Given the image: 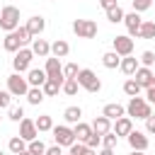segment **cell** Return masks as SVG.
Listing matches in <instances>:
<instances>
[{"label": "cell", "instance_id": "cell-45", "mask_svg": "<svg viewBox=\"0 0 155 155\" xmlns=\"http://www.w3.org/2000/svg\"><path fill=\"white\" fill-rule=\"evenodd\" d=\"M44 155H63V148H61V145H48Z\"/></svg>", "mask_w": 155, "mask_h": 155}, {"label": "cell", "instance_id": "cell-38", "mask_svg": "<svg viewBox=\"0 0 155 155\" xmlns=\"http://www.w3.org/2000/svg\"><path fill=\"white\" fill-rule=\"evenodd\" d=\"M78 70H80V68H78L75 63H65V65H63V78H65V80L78 78Z\"/></svg>", "mask_w": 155, "mask_h": 155}, {"label": "cell", "instance_id": "cell-12", "mask_svg": "<svg viewBox=\"0 0 155 155\" xmlns=\"http://www.w3.org/2000/svg\"><path fill=\"white\" fill-rule=\"evenodd\" d=\"M27 31H29V36L31 39H39L41 34H44V29H46V19L41 17V15H34V17H29L27 19Z\"/></svg>", "mask_w": 155, "mask_h": 155}, {"label": "cell", "instance_id": "cell-28", "mask_svg": "<svg viewBox=\"0 0 155 155\" xmlns=\"http://www.w3.org/2000/svg\"><path fill=\"white\" fill-rule=\"evenodd\" d=\"M138 39H155V22L143 19V24L138 29Z\"/></svg>", "mask_w": 155, "mask_h": 155}, {"label": "cell", "instance_id": "cell-48", "mask_svg": "<svg viewBox=\"0 0 155 155\" xmlns=\"http://www.w3.org/2000/svg\"><path fill=\"white\" fill-rule=\"evenodd\" d=\"M97 155H114V148H102Z\"/></svg>", "mask_w": 155, "mask_h": 155}, {"label": "cell", "instance_id": "cell-41", "mask_svg": "<svg viewBox=\"0 0 155 155\" xmlns=\"http://www.w3.org/2000/svg\"><path fill=\"white\" fill-rule=\"evenodd\" d=\"M15 31H17V36H19V41H22V46H27V44H31V41H34V39L29 36V31H27V27H17Z\"/></svg>", "mask_w": 155, "mask_h": 155}, {"label": "cell", "instance_id": "cell-30", "mask_svg": "<svg viewBox=\"0 0 155 155\" xmlns=\"http://www.w3.org/2000/svg\"><path fill=\"white\" fill-rule=\"evenodd\" d=\"M7 148H10V153H12V155H19L22 150H27V140H22L19 136H12V138H10V143H7Z\"/></svg>", "mask_w": 155, "mask_h": 155}, {"label": "cell", "instance_id": "cell-3", "mask_svg": "<svg viewBox=\"0 0 155 155\" xmlns=\"http://www.w3.org/2000/svg\"><path fill=\"white\" fill-rule=\"evenodd\" d=\"M17 27H19V7L5 5V7L0 10V29H2L5 34H10V31H15Z\"/></svg>", "mask_w": 155, "mask_h": 155}, {"label": "cell", "instance_id": "cell-5", "mask_svg": "<svg viewBox=\"0 0 155 155\" xmlns=\"http://www.w3.org/2000/svg\"><path fill=\"white\" fill-rule=\"evenodd\" d=\"M51 133H53V140H56V145H61V148H70V145L75 143L73 126H65V124H61V126H53V128H51Z\"/></svg>", "mask_w": 155, "mask_h": 155}, {"label": "cell", "instance_id": "cell-27", "mask_svg": "<svg viewBox=\"0 0 155 155\" xmlns=\"http://www.w3.org/2000/svg\"><path fill=\"white\" fill-rule=\"evenodd\" d=\"M34 126H36V131H39V133H46V131H51V128H53V119H51L48 114H41L39 119H34Z\"/></svg>", "mask_w": 155, "mask_h": 155}, {"label": "cell", "instance_id": "cell-16", "mask_svg": "<svg viewBox=\"0 0 155 155\" xmlns=\"http://www.w3.org/2000/svg\"><path fill=\"white\" fill-rule=\"evenodd\" d=\"M29 48H31V53H34V56H39V58H48V56H51V44H48L46 39H41V36H39V39H34Z\"/></svg>", "mask_w": 155, "mask_h": 155}, {"label": "cell", "instance_id": "cell-23", "mask_svg": "<svg viewBox=\"0 0 155 155\" xmlns=\"http://www.w3.org/2000/svg\"><path fill=\"white\" fill-rule=\"evenodd\" d=\"M73 133H75V140H78V143H85V140H87V136L92 133V126H90V124H85V121H78V124L73 126Z\"/></svg>", "mask_w": 155, "mask_h": 155}, {"label": "cell", "instance_id": "cell-18", "mask_svg": "<svg viewBox=\"0 0 155 155\" xmlns=\"http://www.w3.org/2000/svg\"><path fill=\"white\" fill-rule=\"evenodd\" d=\"M2 48H5L7 53H17L19 48H24V46H22V41H19V36H17V31L5 34V39H2Z\"/></svg>", "mask_w": 155, "mask_h": 155}, {"label": "cell", "instance_id": "cell-49", "mask_svg": "<svg viewBox=\"0 0 155 155\" xmlns=\"http://www.w3.org/2000/svg\"><path fill=\"white\" fill-rule=\"evenodd\" d=\"M131 155H143V153L140 150H131Z\"/></svg>", "mask_w": 155, "mask_h": 155}, {"label": "cell", "instance_id": "cell-39", "mask_svg": "<svg viewBox=\"0 0 155 155\" xmlns=\"http://www.w3.org/2000/svg\"><path fill=\"white\" fill-rule=\"evenodd\" d=\"M85 145H87V148H92V150H97V148L102 145V136H97V133L92 131V133L87 136V140H85Z\"/></svg>", "mask_w": 155, "mask_h": 155}, {"label": "cell", "instance_id": "cell-6", "mask_svg": "<svg viewBox=\"0 0 155 155\" xmlns=\"http://www.w3.org/2000/svg\"><path fill=\"white\" fill-rule=\"evenodd\" d=\"M7 92H10L12 97H27V92H29L27 78H22L19 73H12V75L7 78Z\"/></svg>", "mask_w": 155, "mask_h": 155}, {"label": "cell", "instance_id": "cell-37", "mask_svg": "<svg viewBox=\"0 0 155 155\" xmlns=\"http://www.w3.org/2000/svg\"><path fill=\"white\" fill-rule=\"evenodd\" d=\"M116 143H119V136L114 131H109V133L102 136V148H116Z\"/></svg>", "mask_w": 155, "mask_h": 155}, {"label": "cell", "instance_id": "cell-51", "mask_svg": "<svg viewBox=\"0 0 155 155\" xmlns=\"http://www.w3.org/2000/svg\"><path fill=\"white\" fill-rule=\"evenodd\" d=\"M150 87H153V90H155V78H153V82H150Z\"/></svg>", "mask_w": 155, "mask_h": 155}, {"label": "cell", "instance_id": "cell-32", "mask_svg": "<svg viewBox=\"0 0 155 155\" xmlns=\"http://www.w3.org/2000/svg\"><path fill=\"white\" fill-rule=\"evenodd\" d=\"M7 119L15 121V124H19V121L24 119V109H22L19 104H10V109H7Z\"/></svg>", "mask_w": 155, "mask_h": 155}, {"label": "cell", "instance_id": "cell-9", "mask_svg": "<svg viewBox=\"0 0 155 155\" xmlns=\"http://www.w3.org/2000/svg\"><path fill=\"white\" fill-rule=\"evenodd\" d=\"M44 73H46V78H48V80H58V82H63V80H65V78H63L61 58L48 56V58H46V65H44Z\"/></svg>", "mask_w": 155, "mask_h": 155}, {"label": "cell", "instance_id": "cell-7", "mask_svg": "<svg viewBox=\"0 0 155 155\" xmlns=\"http://www.w3.org/2000/svg\"><path fill=\"white\" fill-rule=\"evenodd\" d=\"M31 58H34V53H31V48H19L17 53H15V58H12V68H15V73H27L29 68H31Z\"/></svg>", "mask_w": 155, "mask_h": 155}, {"label": "cell", "instance_id": "cell-44", "mask_svg": "<svg viewBox=\"0 0 155 155\" xmlns=\"http://www.w3.org/2000/svg\"><path fill=\"white\" fill-rule=\"evenodd\" d=\"M145 131H148V133H155V114H150V116L145 119Z\"/></svg>", "mask_w": 155, "mask_h": 155}, {"label": "cell", "instance_id": "cell-20", "mask_svg": "<svg viewBox=\"0 0 155 155\" xmlns=\"http://www.w3.org/2000/svg\"><path fill=\"white\" fill-rule=\"evenodd\" d=\"M140 68V63H138V58H133V56H126V58H121V63H119V70L124 73V75H128V78H133V73Z\"/></svg>", "mask_w": 155, "mask_h": 155}, {"label": "cell", "instance_id": "cell-43", "mask_svg": "<svg viewBox=\"0 0 155 155\" xmlns=\"http://www.w3.org/2000/svg\"><path fill=\"white\" fill-rule=\"evenodd\" d=\"M10 104H12V94L7 90L0 92V109H10Z\"/></svg>", "mask_w": 155, "mask_h": 155}, {"label": "cell", "instance_id": "cell-40", "mask_svg": "<svg viewBox=\"0 0 155 155\" xmlns=\"http://www.w3.org/2000/svg\"><path fill=\"white\" fill-rule=\"evenodd\" d=\"M153 7V0H133V12H145V10H150Z\"/></svg>", "mask_w": 155, "mask_h": 155}, {"label": "cell", "instance_id": "cell-19", "mask_svg": "<svg viewBox=\"0 0 155 155\" xmlns=\"http://www.w3.org/2000/svg\"><path fill=\"white\" fill-rule=\"evenodd\" d=\"M111 131H114L116 136H124V138H126V136L133 131V119H128V116H121V119H116Z\"/></svg>", "mask_w": 155, "mask_h": 155}, {"label": "cell", "instance_id": "cell-25", "mask_svg": "<svg viewBox=\"0 0 155 155\" xmlns=\"http://www.w3.org/2000/svg\"><path fill=\"white\" fill-rule=\"evenodd\" d=\"M63 119H65V124H73V126H75L78 121H82V109L73 104V107H68V109L63 111Z\"/></svg>", "mask_w": 155, "mask_h": 155}, {"label": "cell", "instance_id": "cell-14", "mask_svg": "<svg viewBox=\"0 0 155 155\" xmlns=\"http://www.w3.org/2000/svg\"><path fill=\"white\" fill-rule=\"evenodd\" d=\"M102 116H107L109 121H116V119L126 116V107H124V104H119V102H109V104H104Z\"/></svg>", "mask_w": 155, "mask_h": 155}, {"label": "cell", "instance_id": "cell-54", "mask_svg": "<svg viewBox=\"0 0 155 155\" xmlns=\"http://www.w3.org/2000/svg\"><path fill=\"white\" fill-rule=\"evenodd\" d=\"M63 155H68V153H63Z\"/></svg>", "mask_w": 155, "mask_h": 155}, {"label": "cell", "instance_id": "cell-17", "mask_svg": "<svg viewBox=\"0 0 155 155\" xmlns=\"http://www.w3.org/2000/svg\"><path fill=\"white\" fill-rule=\"evenodd\" d=\"M46 80H48V78H46L44 68H29V70H27V82H29V87H41Z\"/></svg>", "mask_w": 155, "mask_h": 155}, {"label": "cell", "instance_id": "cell-26", "mask_svg": "<svg viewBox=\"0 0 155 155\" xmlns=\"http://www.w3.org/2000/svg\"><path fill=\"white\" fill-rule=\"evenodd\" d=\"M119 63H121V56H116L114 51H107V53H102V65H104L107 70H114V68H119Z\"/></svg>", "mask_w": 155, "mask_h": 155}, {"label": "cell", "instance_id": "cell-33", "mask_svg": "<svg viewBox=\"0 0 155 155\" xmlns=\"http://www.w3.org/2000/svg\"><path fill=\"white\" fill-rule=\"evenodd\" d=\"M124 15H126V12H124L119 5H116V7H111V10H107V19H109L111 24H119V22H124Z\"/></svg>", "mask_w": 155, "mask_h": 155}, {"label": "cell", "instance_id": "cell-31", "mask_svg": "<svg viewBox=\"0 0 155 155\" xmlns=\"http://www.w3.org/2000/svg\"><path fill=\"white\" fill-rule=\"evenodd\" d=\"M140 90H143V87H140L133 78H128V80L124 82V92H126L128 97H138V94H140Z\"/></svg>", "mask_w": 155, "mask_h": 155}, {"label": "cell", "instance_id": "cell-24", "mask_svg": "<svg viewBox=\"0 0 155 155\" xmlns=\"http://www.w3.org/2000/svg\"><path fill=\"white\" fill-rule=\"evenodd\" d=\"M63 82H65V80H63ZM63 82H58V80H46V82L41 85V92H44V97H56V94L61 92Z\"/></svg>", "mask_w": 155, "mask_h": 155}, {"label": "cell", "instance_id": "cell-10", "mask_svg": "<svg viewBox=\"0 0 155 155\" xmlns=\"http://www.w3.org/2000/svg\"><path fill=\"white\" fill-rule=\"evenodd\" d=\"M126 140H128L131 150H140V153H145L148 145H150V140H148V136H145L143 131H131V133L126 136Z\"/></svg>", "mask_w": 155, "mask_h": 155}, {"label": "cell", "instance_id": "cell-47", "mask_svg": "<svg viewBox=\"0 0 155 155\" xmlns=\"http://www.w3.org/2000/svg\"><path fill=\"white\" fill-rule=\"evenodd\" d=\"M145 99H148V104H150V107H155V90H153V87H148V90H145Z\"/></svg>", "mask_w": 155, "mask_h": 155}, {"label": "cell", "instance_id": "cell-4", "mask_svg": "<svg viewBox=\"0 0 155 155\" xmlns=\"http://www.w3.org/2000/svg\"><path fill=\"white\" fill-rule=\"evenodd\" d=\"M73 31L78 39H94L99 29L94 19H73Z\"/></svg>", "mask_w": 155, "mask_h": 155}, {"label": "cell", "instance_id": "cell-21", "mask_svg": "<svg viewBox=\"0 0 155 155\" xmlns=\"http://www.w3.org/2000/svg\"><path fill=\"white\" fill-rule=\"evenodd\" d=\"M70 53V44L65 41V39H56L53 44H51V56L53 58H65Z\"/></svg>", "mask_w": 155, "mask_h": 155}, {"label": "cell", "instance_id": "cell-35", "mask_svg": "<svg viewBox=\"0 0 155 155\" xmlns=\"http://www.w3.org/2000/svg\"><path fill=\"white\" fill-rule=\"evenodd\" d=\"M27 150H29L31 155H44V153H46V145L41 143V138H34V140L27 143Z\"/></svg>", "mask_w": 155, "mask_h": 155}, {"label": "cell", "instance_id": "cell-29", "mask_svg": "<svg viewBox=\"0 0 155 155\" xmlns=\"http://www.w3.org/2000/svg\"><path fill=\"white\" fill-rule=\"evenodd\" d=\"M46 97H44V92H41V87H29V92H27V102L29 104H34V107H39L41 102H44Z\"/></svg>", "mask_w": 155, "mask_h": 155}, {"label": "cell", "instance_id": "cell-50", "mask_svg": "<svg viewBox=\"0 0 155 155\" xmlns=\"http://www.w3.org/2000/svg\"><path fill=\"white\" fill-rule=\"evenodd\" d=\"M19 155H31V153H29V150H22V153H19Z\"/></svg>", "mask_w": 155, "mask_h": 155}, {"label": "cell", "instance_id": "cell-46", "mask_svg": "<svg viewBox=\"0 0 155 155\" xmlns=\"http://www.w3.org/2000/svg\"><path fill=\"white\" fill-rule=\"evenodd\" d=\"M99 5H102V10L107 12V10H111V7H116L119 2H116V0H99Z\"/></svg>", "mask_w": 155, "mask_h": 155}, {"label": "cell", "instance_id": "cell-42", "mask_svg": "<svg viewBox=\"0 0 155 155\" xmlns=\"http://www.w3.org/2000/svg\"><path fill=\"white\" fill-rule=\"evenodd\" d=\"M85 153H87V145L85 143H78V140L68 148V155H85Z\"/></svg>", "mask_w": 155, "mask_h": 155}, {"label": "cell", "instance_id": "cell-22", "mask_svg": "<svg viewBox=\"0 0 155 155\" xmlns=\"http://www.w3.org/2000/svg\"><path fill=\"white\" fill-rule=\"evenodd\" d=\"M90 126H92V131H94L97 136H104V133H109V131H111V121H109L107 116H97Z\"/></svg>", "mask_w": 155, "mask_h": 155}, {"label": "cell", "instance_id": "cell-13", "mask_svg": "<svg viewBox=\"0 0 155 155\" xmlns=\"http://www.w3.org/2000/svg\"><path fill=\"white\" fill-rule=\"evenodd\" d=\"M19 138L22 140H34V138H39V131H36V126H34V119H22L19 121Z\"/></svg>", "mask_w": 155, "mask_h": 155}, {"label": "cell", "instance_id": "cell-11", "mask_svg": "<svg viewBox=\"0 0 155 155\" xmlns=\"http://www.w3.org/2000/svg\"><path fill=\"white\" fill-rule=\"evenodd\" d=\"M124 24H126V36H131V39H136L138 36V29H140V24H143V17L138 15V12H128V15H124Z\"/></svg>", "mask_w": 155, "mask_h": 155}, {"label": "cell", "instance_id": "cell-8", "mask_svg": "<svg viewBox=\"0 0 155 155\" xmlns=\"http://www.w3.org/2000/svg\"><path fill=\"white\" fill-rule=\"evenodd\" d=\"M111 51H114L116 56H121V58L133 56V39H131V36H126V34L114 36V41H111Z\"/></svg>", "mask_w": 155, "mask_h": 155}, {"label": "cell", "instance_id": "cell-1", "mask_svg": "<svg viewBox=\"0 0 155 155\" xmlns=\"http://www.w3.org/2000/svg\"><path fill=\"white\" fill-rule=\"evenodd\" d=\"M150 114H153V107L148 104L145 97H128V104H126L128 119H148Z\"/></svg>", "mask_w": 155, "mask_h": 155}, {"label": "cell", "instance_id": "cell-15", "mask_svg": "<svg viewBox=\"0 0 155 155\" xmlns=\"http://www.w3.org/2000/svg\"><path fill=\"white\" fill-rule=\"evenodd\" d=\"M153 78H155V73H153V68H143V65H140V68H138V70L133 73V80H136V82H138V85H140L143 90H148V87H150V82H153Z\"/></svg>", "mask_w": 155, "mask_h": 155}, {"label": "cell", "instance_id": "cell-2", "mask_svg": "<svg viewBox=\"0 0 155 155\" xmlns=\"http://www.w3.org/2000/svg\"><path fill=\"white\" fill-rule=\"evenodd\" d=\"M78 85L82 87V90H87L90 94H97L99 90H102V80L97 78V73L94 70H90V68H80L78 70Z\"/></svg>", "mask_w": 155, "mask_h": 155}, {"label": "cell", "instance_id": "cell-53", "mask_svg": "<svg viewBox=\"0 0 155 155\" xmlns=\"http://www.w3.org/2000/svg\"><path fill=\"white\" fill-rule=\"evenodd\" d=\"M0 121H2V114H0Z\"/></svg>", "mask_w": 155, "mask_h": 155}, {"label": "cell", "instance_id": "cell-34", "mask_svg": "<svg viewBox=\"0 0 155 155\" xmlns=\"http://www.w3.org/2000/svg\"><path fill=\"white\" fill-rule=\"evenodd\" d=\"M78 90H80V85H78V80H75V78L65 80V82H63V87H61V92H65L68 97H75V94H78Z\"/></svg>", "mask_w": 155, "mask_h": 155}, {"label": "cell", "instance_id": "cell-52", "mask_svg": "<svg viewBox=\"0 0 155 155\" xmlns=\"http://www.w3.org/2000/svg\"><path fill=\"white\" fill-rule=\"evenodd\" d=\"M0 155H5V153H2V150H0Z\"/></svg>", "mask_w": 155, "mask_h": 155}, {"label": "cell", "instance_id": "cell-36", "mask_svg": "<svg viewBox=\"0 0 155 155\" xmlns=\"http://www.w3.org/2000/svg\"><path fill=\"white\" fill-rule=\"evenodd\" d=\"M138 63H140L143 68H153V65H155V51H143L140 58H138Z\"/></svg>", "mask_w": 155, "mask_h": 155}]
</instances>
